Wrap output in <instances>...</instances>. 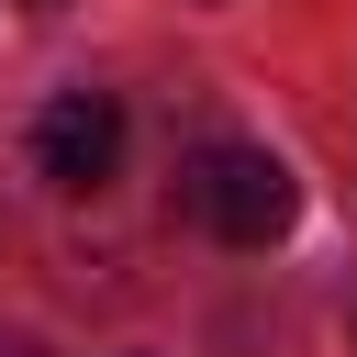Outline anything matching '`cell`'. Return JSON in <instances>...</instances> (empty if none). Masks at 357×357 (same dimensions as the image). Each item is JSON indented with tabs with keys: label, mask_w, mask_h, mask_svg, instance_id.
<instances>
[{
	"label": "cell",
	"mask_w": 357,
	"mask_h": 357,
	"mask_svg": "<svg viewBox=\"0 0 357 357\" xmlns=\"http://www.w3.org/2000/svg\"><path fill=\"white\" fill-rule=\"evenodd\" d=\"M178 212L212 223L223 245H279V234L301 223V178H290V156H268V145H201V156L178 167Z\"/></svg>",
	"instance_id": "cell-1"
},
{
	"label": "cell",
	"mask_w": 357,
	"mask_h": 357,
	"mask_svg": "<svg viewBox=\"0 0 357 357\" xmlns=\"http://www.w3.org/2000/svg\"><path fill=\"white\" fill-rule=\"evenodd\" d=\"M33 167H45L56 190H100V178L123 167V100H112V89H56V100L33 112Z\"/></svg>",
	"instance_id": "cell-2"
},
{
	"label": "cell",
	"mask_w": 357,
	"mask_h": 357,
	"mask_svg": "<svg viewBox=\"0 0 357 357\" xmlns=\"http://www.w3.org/2000/svg\"><path fill=\"white\" fill-rule=\"evenodd\" d=\"M0 357H45V346H33V335H0Z\"/></svg>",
	"instance_id": "cell-3"
}]
</instances>
